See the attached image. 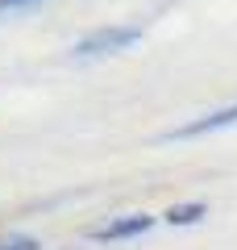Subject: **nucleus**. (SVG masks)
<instances>
[{
	"label": "nucleus",
	"instance_id": "obj_4",
	"mask_svg": "<svg viewBox=\"0 0 237 250\" xmlns=\"http://www.w3.org/2000/svg\"><path fill=\"white\" fill-rule=\"evenodd\" d=\"M204 217V205H179V208H171L167 213V221L171 225H196Z\"/></svg>",
	"mask_w": 237,
	"mask_h": 250
},
{
	"label": "nucleus",
	"instance_id": "obj_5",
	"mask_svg": "<svg viewBox=\"0 0 237 250\" xmlns=\"http://www.w3.org/2000/svg\"><path fill=\"white\" fill-rule=\"evenodd\" d=\"M0 250H42V242H34V238H0Z\"/></svg>",
	"mask_w": 237,
	"mask_h": 250
},
{
	"label": "nucleus",
	"instance_id": "obj_1",
	"mask_svg": "<svg viewBox=\"0 0 237 250\" xmlns=\"http://www.w3.org/2000/svg\"><path fill=\"white\" fill-rule=\"evenodd\" d=\"M141 38V29L138 25H113V29H96V34H88L83 42L75 46V59H83V62H92V59H104V54H121V50H129L133 42Z\"/></svg>",
	"mask_w": 237,
	"mask_h": 250
},
{
	"label": "nucleus",
	"instance_id": "obj_3",
	"mask_svg": "<svg viewBox=\"0 0 237 250\" xmlns=\"http://www.w3.org/2000/svg\"><path fill=\"white\" fill-rule=\"evenodd\" d=\"M229 125H237V104L220 108V113H208V117H200V121H192V125H179L171 138H200V134H217V129H229Z\"/></svg>",
	"mask_w": 237,
	"mask_h": 250
},
{
	"label": "nucleus",
	"instance_id": "obj_6",
	"mask_svg": "<svg viewBox=\"0 0 237 250\" xmlns=\"http://www.w3.org/2000/svg\"><path fill=\"white\" fill-rule=\"evenodd\" d=\"M38 0H0V13H13V9H29Z\"/></svg>",
	"mask_w": 237,
	"mask_h": 250
},
{
	"label": "nucleus",
	"instance_id": "obj_2",
	"mask_svg": "<svg viewBox=\"0 0 237 250\" xmlns=\"http://www.w3.org/2000/svg\"><path fill=\"white\" fill-rule=\"evenodd\" d=\"M150 225H154V217H150V213H129V217H121V221H108V225H100V229H92V242H125V238H141Z\"/></svg>",
	"mask_w": 237,
	"mask_h": 250
}]
</instances>
